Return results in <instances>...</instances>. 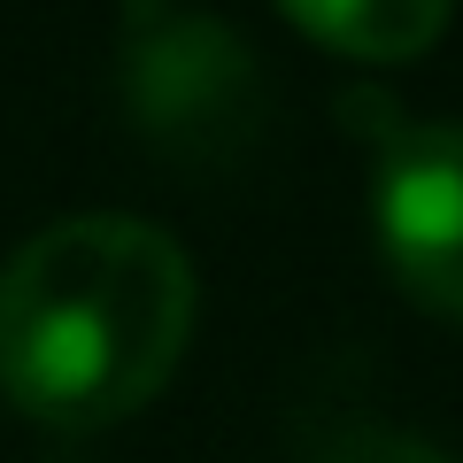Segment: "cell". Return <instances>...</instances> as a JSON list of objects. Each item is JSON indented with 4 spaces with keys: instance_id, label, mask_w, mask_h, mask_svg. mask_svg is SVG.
<instances>
[{
    "instance_id": "6da1fadb",
    "label": "cell",
    "mask_w": 463,
    "mask_h": 463,
    "mask_svg": "<svg viewBox=\"0 0 463 463\" xmlns=\"http://www.w3.org/2000/svg\"><path fill=\"white\" fill-rule=\"evenodd\" d=\"M194 340V263L163 224L70 216L0 270V386L47 432H100L163 394Z\"/></svg>"
},
{
    "instance_id": "7a4b0ae2",
    "label": "cell",
    "mask_w": 463,
    "mask_h": 463,
    "mask_svg": "<svg viewBox=\"0 0 463 463\" xmlns=\"http://www.w3.org/2000/svg\"><path fill=\"white\" fill-rule=\"evenodd\" d=\"M116 93L132 109V132L185 170H232L270 124L263 54L194 8H124Z\"/></svg>"
},
{
    "instance_id": "3957f363",
    "label": "cell",
    "mask_w": 463,
    "mask_h": 463,
    "mask_svg": "<svg viewBox=\"0 0 463 463\" xmlns=\"http://www.w3.org/2000/svg\"><path fill=\"white\" fill-rule=\"evenodd\" d=\"M347 132L371 147V232L402 294L463 325V124H417L386 93H340Z\"/></svg>"
},
{
    "instance_id": "277c9868",
    "label": "cell",
    "mask_w": 463,
    "mask_h": 463,
    "mask_svg": "<svg viewBox=\"0 0 463 463\" xmlns=\"http://www.w3.org/2000/svg\"><path fill=\"white\" fill-rule=\"evenodd\" d=\"M286 24L317 47H332L340 62H410V54L448 39V8H425V0H347V8L294 0Z\"/></svg>"
},
{
    "instance_id": "5b68a950",
    "label": "cell",
    "mask_w": 463,
    "mask_h": 463,
    "mask_svg": "<svg viewBox=\"0 0 463 463\" xmlns=\"http://www.w3.org/2000/svg\"><path fill=\"white\" fill-rule=\"evenodd\" d=\"M301 463H448V456L432 440H417V432H402V425H340Z\"/></svg>"
}]
</instances>
